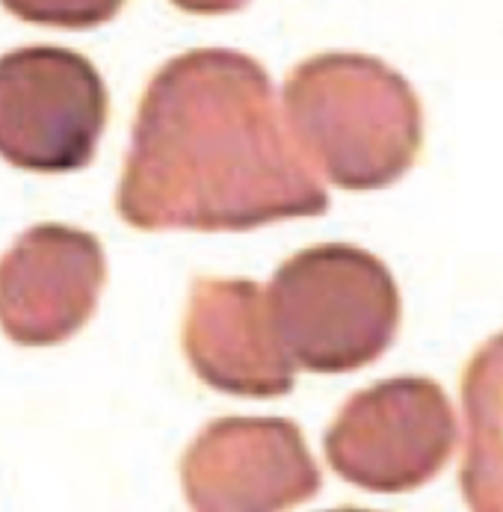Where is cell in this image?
Wrapping results in <instances>:
<instances>
[{
  "label": "cell",
  "instance_id": "cell-1",
  "mask_svg": "<svg viewBox=\"0 0 503 512\" xmlns=\"http://www.w3.org/2000/svg\"><path fill=\"white\" fill-rule=\"evenodd\" d=\"M326 208L261 63L199 48L151 77L116 193L128 225L249 231Z\"/></svg>",
  "mask_w": 503,
  "mask_h": 512
},
{
  "label": "cell",
  "instance_id": "cell-2",
  "mask_svg": "<svg viewBox=\"0 0 503 512\" xmlns=\"http://www.w3.org/2000/svg\"><path fill=\"white\" fill-rule=\"evenodd\" d=\"M285 119L308 163L344 190H379L415 163L424 113L403 74L364 54H317L285 83Z\"/></svg>",
  "mask_w": 503,
  "mask_h": 512
},
{
  "label": "cell",
  "instance_id": "cell-3",
  "mask_svg": "<svg viewBox=\"0 0 503 512\" xmlns=\"http://www.w3.org/2000/svg\"><path fill=\"white\" fill-rule=\"evenodd\" d=\"M264 293L293 365L314 373L376 362L400 326V293L388 267L347 243L296 252Z\"/></svg>",
  "mask_w": 503,
  "mask_h": 512
},
{
  "label": "cell",
  "instance_id": "cell-4",
  "mask_svg": "<svg viewBox=\"0 0 503 512\" xmlns=\"http://www.w3.org/2000/svg\"><path fill=\"white\" fill-rule=\"evenodd\" d=\"M107 86L77 51L27 45L0 57V157L27 172L83 169L107 125Z\"/></svg>",
  "mask_w": 503,
  "mask_h": 512
},
{
  "label": "cell",
  "instance_id": "cell-5",
  "mask_svg": "<svg viewBox=\"0 0 503 512\" xmlns=\"http://www.w3.org/2000/svg\"><path fill=\"white\" fill-rule=\"evenodd\" d=\"M456 418L441 385L397 376L353 394L326 430V459L347 483L397 495L412 492L447 465Z\"/></svg>",
  "mask_w": 503,
  "mask_h": 512
},
{
  "label": "cell",
  "instance_id": "cell-6",
  "mask_svg": "<svg viewBox=\"0 0 503 512\" xmlns=\"http://www.w3.org/2000/svg\"><path fill=\"white\" fill-rule=\"evenodd\" d=\"M193 512H285L320 492V468L285 418L211 421L181 459Z\"/></svg>",
  "mask_w": 503,
  "mask_h": 512
},
{
  "label": "cell",
  "instance_id": "cell-7",
  "mask_svg": "<svg viewBox=\"0 0 503 512\" xmlns=\"http://www.w3.org/2000/svg\"><path fill=\"white\" fill-rule=\"evenodd\" d=\"M107 279L95 234L60 222L27 228L0 258V329L18 347L69 341L92 317Z\"/></svg>",
  "mask_w": 503,
  "mask_h": 512
},
{
  "label": "cell",
  "instance_id": "cell-8",
  "mask_svg": "<svg viewBox=\"0 0 503 512\" xmlns=\"http://www.w3.org/2000/svg\"><path fill=\"white\" fill-rule=\"evenodd\" d=\"M184 353L205 385L237 397H282L293 388L267 293L246 279H199L184 317Z\"/></svg>",
  "mask_w": 503,
  "mask_h": 512
},
{
  "label": "cell",
  "instance_id": "cell-9",
  "mask_svg": "<svg viewBox=\"0 0 503 512\" xmlns=\"http://www.w3.org/2000/svg\"><path fill=\"white\" fill-rule=\"evenodd\" d=\"M465 462L462 495L471 512H503V332L489 338L462 376Z\"/></svg>",
  "mask_w": 503,
  "mask_h": 512
},
{
  "label": "cell",
  "instance_id": "cell-10",
  "mask_svg": "<svg viewBox=\"0 0 503 512\" xmlns=\"http://www.w3.org/2000/svg\"><path fill=\"white\" fill-rule=\"evenodd\" d=\"M0 6L27 24L89 30L116 18L125 0H0Z\"/></svg>",
  "mask_w": 503,
  "mask_h": 512
},
{
  "label": "cell",
  "instance_id": "cell-11",
  "mask_svg": "<svg viewBox=\"0 0 503 512\" xmlns=\"http://www.w3.org/2000/svg\"><path fill=\"white\" fill-rule=\"evenodd\" d=\"M172 3L193 15H225V12L243 9L249 0H172Z\"/></svg>",
  "mask_w": 503,
  "mask_h": 512
},
{
  "label": "cell",
  "instance_id": "cell-12",
  "mask_svg": "<svg viewBox=\"0 0 503 512\" xmlns=\"http://www.w3.org/2000/svg\"><path fill=\"white\" fill-rule=\"evenodd\" d=\"M329 512H370V510H329Z\"/></svg>",
  "mask_w": 503,
  "mask_h": 512
}]
</instances>
